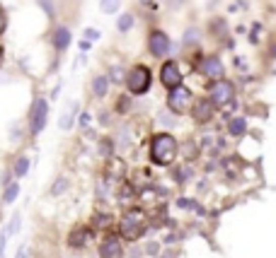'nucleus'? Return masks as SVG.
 <instances>
[{"label": "nucleus", "mask_w": 276, "mask_h": 258, "mask_svg": "<svg viewBox=\"0 0 276 258\" xmlns=\"http://www.w3.org/2000/svg\"><path fill=\"white\" fill-rule=\"evenodd\" d=\"M177 157V140L170 133H157L150 140V160L160 167L172 164Z\"/></svg>", "instance_id": "nucleus-1"}, {"label": "nucleus", "mask_w": 276, "mask_h": 258, "mask_svg": "<svg viewBox=\"0 0 276 258\" xmlns=\"http://www.w3.org/2000/svg\"><path fill=\"white\" fill-rule=\"evenodd\" d=\"M119 232H122L126 239H141L145 234V215L141 210H129L126 215L122 217V225H119Z\"/></svg>", "instance_id": "nucleus-2"}, {"label": "nucleus", "mask_w": 276, "mask_h": 258, "mask_svg": "<svg viewBox=\"0 0 276 258\" xmlns=\"http://www.w3.org/2000/svg\"><path fill=\"white\" fill-rule=\"evenodd\" d=\"M126 85L131 94H143L150 89V70L145 65H136L131 73L126 75Z\"/></svg>", "instance_id": "nucleus-3"}, {"label": "nucleus", "mask_w": 276, "mask_h": 258, "mask_svg": "<svg viewBox=\"0 0 276 258\" xmlns=\"http://www.w3.org/2000/svg\"><path fill=\"white\" fill-rule=\"evenodd\" d=\"M209 99H211L213 107L232 104V99H235V87H232V82H228V80H216V82L211 85Z\"/></svg>", "instance_id": "nucleus-4"}, {"label": "nucleus", "mask_w": 276, "mask_h": 258, "mask_svg": "<svg viewBox=\"0 0 276 258\" xmlns=\"http://www.w3.org/2000/svg\"><path fill=\"white\" fill-rule=\"evenodd\" d=\"M191 92H189L187 87H175V89H170V97H167V107L172 114H187L189 109H191Z\"/></svg>", "instance_id": "nucleus-5"}, {"label": "nucleus", "mask_w": 276, "mask_h": 258, "mask_svg": "<svg viewBox=\"0 0 276 258\" xmlns=\"http://www.w3.org/2000/svg\"><path fill=\"white\" fill-rule=\"evenodd\" d=\"M46 99L36 97L32 104V116H29V128H32V133L36 135V133H42L46 126Z\"/></svg>", "instance_id": "nucleus-6"}, {"label": "nucleus", "mask_w": 276, "mask_h": 258, "mask_svg": "<svg viewBox=\"0 0 276 258\" xmlns=\"http://www.w3.org/2000/svg\"><path fill=\"white\" fill-rule=\"evenodd\" d=\"M160 80H163V85L170 87V89H175V87L182 85V73H179V65L175 61H167L163 65V70H160Z\"/></svg>", "instance_id": "nucleus-7"}, {"label": "nucleus", "mask_w": 276, "mask_h": 258, "mask_svg": "<svg viewBox=\"0 0 276 258\" xmlns=\"http://www.w3.org/2000/svg\"><path fill=\"white\" fill-rule=\"evenodd\" d=\"M148 46H150V54H153L155 58H163V56H167V51H170V39H167L165 32H153L150 39H148Z\"/></svg>", "instance_id": "nucleus-8"}, {"label": "nucleus", "mask_w": 276, "mask_h": 258, "mask_svg": "<svg viewBox=\"0 0 276 258\" xmlns=\"http://www.w3.org/2000/svg\"><path fill=\"white\" fill-rule=\"evenodd\" d=\"M100 258H124V246L119 237H107L100 244Z\"/></svg>", "instance_id": "nucleus-9"}, {"label": "nucleus", "mask_w": 276, "mask_h": 258, "mask_svg": "<svg viewBox=\"0 0 276 258\" xmlns=\"http://www.w3.org/2000/svg\"><path fill=\"white\" fill-rule=\"evenodd\" d=\"M199 70H201V75H206V77H213V80H221L223 75V63H221V58H216V56H209V58H204L199 65Z\"/></svg>", "instance_id": "nucleus-10"}, {"label": "nucleus", "mask_w": 276, "mask_h": 258, "mask_svg": "<svg viewBox=\"0 0 276 258\" xmlns=\"http://www.w3.org/2000/svg\"><path fill=\"white\" fill-rule=\"evenodd\" d=\"M191 111H194V119L199 121V123H209V121L213 119L216 107L211 104V99H199V101L191 107Z\"/></svg>", "instance_id": "nucleus-11"}, {"label": "nucleus", "mask_w": 276, "mask_h": 258, "mask_svg": "<svg viewBox=\"0 0 276 258\" xmlns=\"http://www.w3.org/2000/svg\"><path fill=\"white\" fill-rule=\"evenodd\" d=\"M228 133H230L232 138H243L245 133H247V119L245 116H232L230 123H228Z\"/></svg>", "instance_id": "nucleus-12"}, {"label": "nucleus", "mask_w": 276, "mask_h": 258, "mask_svg": "<svg viewBox=\"0 0 276 258\" xmlns=\"http://www.w3.org/2000/svg\"><path fill=\"white\" fill-rule=\"evenodd\" d=\"M68 43H70V32H68L66 27H58V29L54 32V46H56V48H61V51H63V48L68 46Z\"/></svg>", "instance_id": "nucleus-13"}, {"label": "nucleus", "mask_w": 276, "mask_h": 258, "mask_svg": "<svg viewBox=\"0 0 276 258\" xmlns=\"http://www.w3.org/2000/svg\"><path fill=\"white\" fill-rule=\"evenodd\" d=\"M107 87H109V80H107V77H95V82H92L95 97H104V94H107Z\"/></svg>", "instance_id": "nucleus-14"}, {"label": "nucleus", "mask_w": 276, "mask_h": 258, "mask_svg": "<svg viewBox=\"0 0 276 258\" xmlns=\"http://www.w3.org/2000/svg\"><path fill=\"white\" fill-rule=\"evenodd\" d=\"M88 237L90 234L85 229H75V232L70 234V239H68V244H70V246H83V244L88 241Z\"/></svg>", "instance_id": "nucleus-15"}, {"label": "nucleus", "mask_w": 276, "mask_h": 258, "mask_svg": "<svg viewBox=\"0 0 276 258\" xmlns=\"http://www.w3.org/2000/svg\"><path fill=\"white\" fill-rule=\"evenodd\" d=\"M20 195V186L17 183H10L8 188H5V195H3V203H15V198Z\"/></svg>", "instance_id": "nucleus-16"}, {"label": "nucleus", "mask_w": 276, "mask_h": 258, "mask_svg": "<svg viewBox=\"0 0 276 258\" xmlns=\"http://www.w3.org/2000/svg\"><path fill=\"white\" fill-rule=\"evenodd\" d=\"M27 172H29V160H27V157H20L17 164H15V176L20 179V176H24Z\"/></svg>", "instance_id": "nucleus-17"}, {"label": "nucleus", "mask_w": 276, "mask_h": 258, "mask_svg": "<svg viewBox=\"0 0 276 258\" xmlns=\"http://www.w3.org/2000/svg\"><path fill=\"white\" fill-rule=\"evenodd\" d=\"M100 10L104 12V15H111V12L119 10V0H102Z\"/></svg>", "instance_id": "nucleus-18"}, {"label": "nucleus", "mask_w": 276, "mask_h": 258, "mask_svg": "<svg viewBox=\"0 0 276 258\" xmlns=\"http://www.w3.org/2000/svg\"><path fill=\"white\" fill-rule=\"evenodd\" d=\"M131 27H133V15H122V17H119V29H122V32H129Z\"/></svg>", "instance_id": "nucleus-19"}, {"label": "nucleus", "mask_w": 276, "mask_h": 258, "mask_svg": "<svg viewBox=\"0 0 276 258\" xmlns=\"http://www.w3.org/2000/svg\"><path fill=\"white\" fill-rule=\"evenodd\" d=\"M75 111H77V107H73V109H70V111L66 114V116L61 119V128H63V130L70 128V123H73V116H75Z\"/></svg>", "instance_id": "nucleus-20"}, {"label": "nucleus", "mask_w": 276, "mask_h": 258, "mask_svg": "<svg viewBox=\"0 0 276 258\" xmlns=\"http://www.w3.org/2000/svg\"><path fill=\"white\" fill-rule=\"evenodd\" d=\"M157 121H160V126H167V128L175 126V119H172L167 111H160V114H157Z\"/></svg>", "instance_id": "nucleus-21"}, {"label": "nucleus", "mask_w": 276, "mask_h": 258, "mask_svg": "<svg viewBox=\"0 0 276 258\" xmlns=\"http://www.w3.org/2000/svg\"><path fill=\"white\" fill-rule=\"evenodd\" d=\"M66 188H68V181H66V179H61L58 183H54V186H51V193L58 195V193H63Z\"/></svg>", "instance_id": "nucleus-22"}, {"label": "nucleus", "mask_w": 276, "mask_h": 258, "mask_svg": "<svg viewBox=\"0 0 276 258\" xmlns=\"http://www.w3.org/2000/svg\"><path fill=\"white\" fill-rule=\"evenodd\" d=\"M196 39H199V32H196V29H187L184 41H187V43H196Z\"/></svg>", "instance_id": "nucleus-23"}, {"label": "nucleus", "mask_w": 276, "mask_h": 258, "mask_svg": "<svg viewBox=\"0 0 276 258\" xmlns=\"http://www.w3.org/2000/svg\"><path fill=\"white\" fill-rule=\"evenodd\" d=\"M111 80L114 82H124V70L116 65V68H111Z\"/></svg>", "instance_id": "nucleus-24"}, {"label": "nucleus", "mask_w": 276, "mask_h": 258, "mask_svg": "<svg viewBox=\"0 0 276 258\" xmlns=\"http://www.w3.org/2000/svg\"><path fill=\"white\" fill-rule=\"evenodd\" d=\"M15 229H20V215L12 217V222H10V227H8V232H5V234L10 237V234H15Z\"/></svg>", "instance_id": "nucleus-25"}, {"label": "nucleus", "mask_w": 276, "mask_h": 258, "mask_svg": "<svg viewBox=\"0 0 276 258\" xmlns=\"http://www.w3.org/2000/svg\"><path fill=\"white\" fill-rule=\"evenodd\" d=\"M97 39H100V32H97V29H88V32H85V41H97Z\"/></svg>", "instance_id": "nucleus-26"}, {"label": "nucleus", "mask_w": 276, "mask_h": 258, "mask_svg": "<svg viewBox=\"0 0 276 258\" xmlns=\"http://www.w3.org/2000/svg\"><path fill=\"white\" fill-rule=\"evenodd\" d=\"M157 244H155V241H150V244H148V246H145V253H148V256H157Z\"/></svg>", "instance_id": "nucleus-27"}, {"label": "nucleus", "mask_w": 276, "mask_h": 258, "mask_svg": "<svg viewBox=\"0 0 276 258\" xmlns=\"http://www.w3.org/2000/svg\"><path fill=\"white\" fill-rule=\"evenodd\" d=\"M111 222V217H97V220H95V225L97 227H107Z\"/></svg>", "instance_id": "nucleus-28"}, {"label": "nucleus", "mask_w": 276, "mask_h": 258, "mask_svg": "<svg viewBox=\"0 0 276 258\" xmlns=\"http://www.w3.org/2000/svg\"><path fill=\"white\" fill-rule=\"evenodd\" d=\"M5 239H8V234L0 237V258H5Z\"/></svg>", "instance_id": "nucleus-29"}, {"label": "nucleus", "mask_w": 276, "mask_h": 258, "mask_svg": "<svg viewBox=\"0 0 276 258\" xmlns=\"http://www.w3.org/2000/svg\"><path fill=\"white\" fill-rule=\"evenodd\" d=\"M39 5H42V8H44V10L49 12V15H54V10H51V5H49V0H39Z\"/></svg>", "instance_id": "nucleus-30"}, {"label": "nucleus", "mask_w": 276, "mask_h": 258, "mask_svg": "<svg viewBox=\"0 0 276 258\" xmlns=\"http://www.w3.org/2000/svg\"><path fill=\"white\" fill-rule=\"evenodd\" d=\"M3 29H5V15L0 12V34H3Z\"/></svg>", "instance_id": "nucleus-31"}, {"label": "nucleus", "mask_w": 276, "mask_h": 258, "mask_svg": "<svg viewBox=\"0 0 276 258\" xmlns=\"http://www.w3.org/2000/svg\"><path fill=\"white\" fill-rule=\"evenodd\" d=\"M80 123H90V114H83V116H80Z\"/></svg>", "instance_id": "nucleus-32"}, {"label": "nucleus", "mask_w": 276, "mask_h": 258, "mask_svg": "<svg viewBox=\"0 0 276 258\" xmlns=\"http://www.w3.org/2000/svg\"><path fill=\"white\" fill-rule=\"evenodd\" d=\"M15 258H27V253H24V251H20V253H17Z\"/></svg>", "instance_id": "nucleus-33"}, {"label": "nucleus", "mask_w": 276, "mask_h": 258, "mask_svg": "<svg viewBox=\"0 0 276 258\" xmlns=\"http://www.w3.org/2000/svg\"><path fill=\"white\" fill-rule=\"evenodd\" d=\"M141 3H145V5H150V0H141Z\"/></svg>", "instance_id": "nucleus-34"}, {"label": "nucleus", "mask_w": 276, "mask_h": 258, "mask_svg": "<svg viewBox=\"0 0 276 258\" xmlns=\"http://www.w3.org/2000/svg\"><path fill=\"white\" fill-rule=\"evenodd\" d=\"M0 61H3V48H0Z\"/></svg>", "instance_id": "nucleus-35"}]
</instances>
